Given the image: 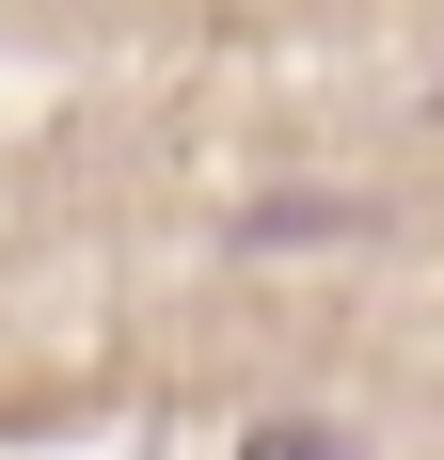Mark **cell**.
I'll list each match as a JSON object with an SVG mask.
<instances>
[{
  "instance_id": "6da1fadb",
  "label": "cell",
  "mask_w": 444,
  "mask_h": 460,
  "mask_svg": "<svg viewBox=\"0 0 444 460\" xmlns=\"http://www.w3.org/2000/svg\"><path fill=\"white\" fill-rule=\"evenodd\" d=\"M254 460H365V445H333V429H270Z\"/></svg>"
}]
</instances>
